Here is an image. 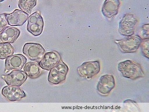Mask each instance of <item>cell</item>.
I'll use <instances>...</instances> for the list:
<instances>
[{"label":"cell","mask_w":149,"mask_h":112,"mask_svg":"<svg viewBox=\"0 0 149 112\" xmlns=\"http://www.w3.org/2000/svg\"><path fill=\"white\" fill-rule=\"evenodd\" d=\"M118 70L124 77L128 79L136 80L144 76L140 64L132 60H127L119 62Z\"/></svg>","instance_id":"cell-1"},{"label":"cell","mask_w":149,"mask_h":112,"mask_svg":"<svg viewBox=\"0 0 149 112\" xmlns=\"http://www.w3.org/2000/svg\"><path fill=\"white\" fill-rule=\"evenodd\" d=\"M142 41L139 36L133 35L123 39L116 40L114 42L119 47L122 52L132 53L137 51Z\"/></svg>","instance_id":"cell-2"},{"label":"cell","mask_w":149,"mask_h":112,"mask_svg":"<svg viewBox=\"0 0 149 112\" xmlns=\"http://www.w3.org/2000/svg\"><path fill=\"white\" fill-rule=\"evenodd\" d=\"M69 70L67 65L61 60L58 64L50 70L48 79L49 82L54 85L62 83L66 80Z\"/></svg>","instance_id":"cell-3"},{"label":"cell","mask_w":149,"mask_h":112,"mask_svg":"<svg viewBox=\"0 0 149 112\" xmlns=\"http://www.w3.org/2000/svg\"><path fill=\"white\" fill-rule=\"evenodd\" d=\"M137 23V19L134 14H125L119 23L120 34L126 37L134 35Z\"/></svg>","instance_id":"cell-4"},{"label":"cell","mask_w":149,"mask_h":112,"mask_svg":"<svg viewBox=\"0 0 149 112\" xmlns=\"http://www.w3.org/2000/svg\"><path fill=\"white\" fill-rule=\"evenodd\" d=\"M101 66L99 61H86L77 68V72L80 76L90 79L99 74Z\"/></svg>","instance_id":"cell-5"},{"label":"cell","mask_w":149,"mask_h":112,"mask_svg":"<svg viewBox=\"0 0 149 112\" xmlns=\"http://www.w3.org/2000/svg\"><path fill=\"white\" fill-rule=\"evenodd\" d=\"M27 30L34 36H38L43 31L44 23L40 13L36 11L28 18Z\"/></svg>","instance_id":"cell-6"},{"label":"cell","mask_w":149,"mask_h":112,"mask_svg":"<svg viewBox=\"0 0 149 112\" xmlns=\"http://www.w3.org/2000/svg\"><path fill=\"white\" fill-rule=\"evenodd\" d=\"M22 52L30 60L38 61L43 57L45 50L40 44L27 43L24 45Z\"/></svg>","instance_id":"cell-7"},{"label":"cell","mask_w":149,"mask_h":112,"mask_svg":"<svg viewBox=\"0 0 149 112\" xmlns=\"http://www.w3.org/2000/svg\"><path fill=\"white\" fill-rule=\"evenodd\" d=\"M115 80L113 75L106 74L100 78L97 85V90L101 95L107 96L114 89Z\"/></svg>","instance_id":"cell-8"},{"label":"cell","mask_w":149,"mask_h":112,"mask_svg":"<svg viewBox=\"0 0 149 112\" xmlns=\"http://www.w3.org/2000/svg\"><path fill=\"white\" fill-rule=\"evenodd\" d=\"M2 78L9 86L20 87L24 83L27 76L24 72L19 70H14L9 74L1 76Z\"/></svg>","instance_id":"cell-9"},{"label":"cell","mask_w":149,"mask_h":112,"mask_svg":"<svg viewBox=\"0 0 149 112\" xmlns=\"http://www.w3.org/2000/svg\"><path fill=\"white\" fill-rule=\"evenodd\" d=\"M61 60V55L58 51L54 50L45 53L38 64L43 70L50 71L58 64Z\"/></svg>","instance_id":"cell-10"},{"label":"cell","mask_w":149,"mask_h":112,"mask_svg":"<svg viewBox=\"0 0 149 112\" xmlns=\"http://www.w3.org/2000/svg\"><path fill=\"white\" fill-rule=\"evenodd\" d=\"M26 61V57L22 54L14 55L8 57L5 60V73L12 70H22Z\"/></svg>","instance_id":"cell-11"},{"label":"cell","mask_w":149,"mask_h":112,"mask_svg":"<svg viewBox=\"0 0 149 112\" xmlns=\"http://www.w3.org/2000/svg\"><path fill=\"white\" fill-rule=\"evenodd\" d=\"M2 94L6 99L10 102L19 101L26 97V93L19 87L9 85L3 88Z\"/></svg>","instance_id":"cell-12"},{"label":"cell","mask_w":149,"mask_h":112,"mask_svg":"<svg viewBox=\"0 0 149 112\" xmlns=\"http://www.w3.org/2000/svg\"><path fill=\"white\" fill-rule=\"evenodd\" d=\"M8 23L10 26H22L27 21L29 15L21 10L15 9L10 14H6Z\"/></svg>","instance_id":"cell-13"},{"label":"cell","mask_w":149,"mask_h":112,"mask_svg":"<svg viewBox=\"0 0 149 112\" xmlns=\"http://www.w3.org/2000/svg\"><path fill=\"white\" fill-rule=\"evenodd\" d=\"M119 6V0H106L102 5V14L107 18H112L118 14Z\"/></svg>","instance_id":"cell-14"},{"label":"cell","mask_w":149,"mask_h":112,"mask_svg":"<svg viewBox=\"0 0 149 112\" xmlns=\"http://www.w3.org/2000/svg\"><path fill=\"white\" fill-rule=\"evenodd\" d=\"M20 31L17 28L7 26L0 33V41L3 43H13L20 34Z\"/></svg>","instance_id":"cell-15"},{"label":"cell","mask_w":149,"mask_h":112,"mask_svg":"<svg viewBox=\"0 0 149 112\" xmlns=\"http://www.w3.org/2000/svg\"><path fill=\"white\" fill-rule=\"evenodd\" d=\"M23 70L27 76L31 78H38L43 72L38 62H30L25 64Z\"/></svg>","instance_id":"cell-16"},{"label":"cell","mask_w":149,"mask_h":112,"mask_svg":"<svg viewBox=\"0 0 149 112\" xmlns=\"http://www.w3.org/2000/svg\"><path fill=\"white\" fill-rule=\"evenodd\" d=\"M15 49L10 43H0V59L4 60L13 55Z\"/></svg>","instance_id":"cell-17"},{"label":"cell","mask_w":149,"mask_h":112,"mask_svg":"<svg viewBox=\"0 0 149 112\" xmlns=\"http://www.w3.org/2000/svg\"><path fill=\"white\" fill-rule=\"evenodd\" d=\"M37 4V0H19L18 6L22 11L30 15Z\"/></svg>","instance_id":"cell-18"},{"label":"cell","mask_w":149,"mask_h":112,"mask_svg":"<svg viewBox=\"0 0 149 112\" xmlns=\"http://www.w3.org/2000/svg\"><path fill=\"white\" fill-rule=\"evenodd\" d=\"M142 40L140 45L142 54L145 57L149 59V38Z\"/></svg>","instance_id":"cell-19"},{"label":"cell","mask_w":149,"mask_h":112,"mask_svg":"<svg viewBox=\"0 0 149 112\" xmlns=\"http://www.w3.org/2000/svg\"><path fill=\"white\" fill-rule=\"evenodd\" d=\"M8 24L7 18L6 17V14H0V33L7 26Z\"/></svg>","instance_id":"cell-20"},{"label":"cell","mask_w":149,"mask_h":112,"mask_svg":"<svg viewBox=\"0 0 149 112\" xmlns=\"http://www.w3.org/2000/svg\"><path fill=\"white\" fill-rule=\"evenodd\" d=\"M142 39L149 38V25L144 24L141 31V35L139 36Z\"/></svg>","instance_id":"cell-21"},{"label":"cell","mask_w":149,"mask_h":112,"mask_svg":"<svg viewBox=\"0 0 149 112\" xmlns=\"http://www.w3.org/2000/svg\"><path fill=\"white\" fill-rule=\"evenodd\" d=\"M4 1V0H0V2H3V1Z\"/></svg>","instance_id":"cell-22"}]
</instances>
